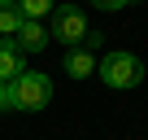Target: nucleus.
<instances>
[{
    "mask_svg": "<svg viewBox=\"0 0 148 140\" xmlns=\"http://www.w3.org/2000/svg\"><path fill=\"white\" fill-rule=\"evenodd\" d=\"M52 101V83L35 70H22L18 79H9V110H44Z\"/></svg>",
    "mask_w": 148,
    "mask_h": 140,
    "instance_id": "1",
    "label": "nucleus"
},
{
    "mask_svg": "<svg viewBox=\"0 0 148 140\" xmlns=\"http://www.w3.org/2000/svg\"><path fill=\"white\" fill-rule=\"evenodd\" d=\"M100 79H105L109 88H135V83L144 79V66H139V57H131V53H109V57L100 61Z\"/></svg>",
    "mask_w": 148,
    "mask_h": 140,
    "instance_id": "2",
    "label": "nucleus"
},
{
    "mask_svg": "<svg viewBox=\"0 0 148 140\" xmlns=\"http://www.w3.org/2000/svg\"><path fill=\"white\" fill-rule=\"evenodd\" d=\"M52 35H57L61 44L87 40V18H83V9H79V5H57V13H52Z\"/></svg>",
    "mask_w": 148,
    "mask_h": 140,
    "instance_id": "3",
    "label": "nucleus"
},
{
    "mask_svg": "<svg viewBox=\"0 0 148 140\" xmlns=\"http://www.w3.org/2000/svg\"><path fill=\"white\" fill-rule=\"evenodd\" d=\"M9 40L18 44V53H39V48H48V31H44L39 22H26V18H22V26H18Z\"/></svg>",
    "mask_w": 148,
    "mask_h": 140,
    "instance_id": "4",
    "label": "nucleus"
},
{
    "mask_svg": "<svg viewBox=\"0 0 148 140\" xmlns=\"http://www.w3.org/2000/svg\"><path fill=\"white\" fill-rule=\"evenodd\" d=\"M18 75H22V53H18V44L9 35H0V83H9Z\"/></svg>",
    "mask_w": 148,
    "mask_h": 140,
    "instance_id": "5",
    "label": "nucleus"
},
{
    "mask_svg": "<svg viewBox=\"0 0 148 140\" xmlns=\"http://www.w3.org/2000/svg\"><path fill=\"white\" fill-rule=\"evenodd\" d=\"M65 70H70L74 79H87L92 70H96V61H92V53H87V48H74V53L65 57Z\"/></svg>",
    "mask_w": 148,
    "mask_h": 140,
    "instance_id": "6",
    "label": "nucleus"
},
{
    "mask_svg": "<svg viewBox=\"0 0 148 140\" xmlns=\"http://www.w3.org/2000/svg\"><path fill=\"white\" fill-rule=\"evenodd\" d=\"M22 26V13H18V5L13 0H0V35H13Z\"/></svg>",
    "mask_w": 148,
    "mask_h": 140,
    "instance_id": "7",
    "label": "nucleus"
},
{
    "mask_svg": "<svg viewBox=\"0 0 148 140\" xmlns=\"http://www.w3.org/2000/svg\"><path fill=\"white\" fill-rule=\"evenodd\" d=\"M13 5H18V13L26 22H39L44 13H52V0H13Z\"/></svg>",
    "mask_w": 148,
    "mask_h": 140,
    "instance_id": "8",
    "label": "nucleus"
},
{
    "mask_svg": "<svg viewBox=\"0 0 148 140\" xmlns=\"http://www.w3.org/2000/svg\"><path fill=\"white\" fill-rule=\"evenodd\" d=\"M96 9H122V5H131V0H92Z\"/></svg>",
    "mask_w": 148,
    "mask_h": 140,
    "instance_id": "9",
    "label": "nucleus"
},
{
    "mask_svg": "<svg viewBox=\"0 0 148 140\" xmlns=\"http://www.w3.org/2000/svg\"><path fill=\"white\" fill-rule=\"evenodd\" d=\"M0 110H9V83H0Z\"/></svg>",
    "mask_w": 148,
    "mask_h": 140,
    "instance_id": "10",
    "label": "nucleus"
}]
</instances>
